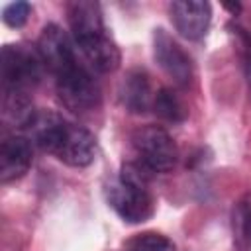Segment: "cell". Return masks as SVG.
<instances>
[{
  "label": "cell",
  "mask_w": 251,
  "mask_h": 251,
  "mask_svg": "<svg viewBox=\"0 0 251 251\" xmlns=\"http://www.w3.org/2000/svg\"><path fill=\"white\" fill-rule=\"evenodd\" d=\"M43 61L39 57L37 47H29L24 43L4 45L0 57L2 84L6 90H24L35 86L43 75Z\"/></svg>",
  "instance_id": "6da1fadb"
},
{
  "label": "cell",
  "mask_w": 251,
  "mask_h": 251,
  "mask_svg": "<svg viewBox=\"0 0 251 251\" xmlns=\"http://www.w3.org/2000/svg\"><path fill=\"white\" fill-rule=\"evenodd\" d=\"M131 145L141 165L151 173H169L176 165V145L167 129L159 126H145L133 131Z\"/></svg>",
  "instance_id": "7a4b0ae2"
},
{
  "label": "cell",
  "mask_w": 251,
  "mask_h": 251,
  "mask_svg": "<svg viewBox=\"0 0 251 251\" xmlns=\"http://www.w3.org/2000/svg\"><path fill=\"white\" fill-rule=\"evenodd\" d=\"M57 94L61 104L75 114L94 110L100 104V88L96 80L78 63L57 76Z\"/></svg>",
  "instance_id": "3957f363"
},
{
  "label": "cell",
  "mask_w": 251,
  "mask_h": 251,
  "mask_svg": "<svg viewBox=\"0 0 251 251\" xmlns=\"http://www.w3.org/2000/svg\"><path fill=\"white\" fill-rule=\"evenodd\" d=\"M110 206L127 224H141L153 216V198L147 188L124 180H114L106 190Z\"/></svg>",
  "instance_id": "277c9868"
},
{
  "label": "cell",
  "mask_w": 251,
  "mask_h": 251,
  "mask_svg": "<svg viewBox=\"0 0 251 251\" xmlns=\"http://www.w3.org/2000/svg\"><path fill=\"white\" fill-rule=\"evenodd\" d=\"M153 49L159 67L173 78V82L178 86H188L194 76V67L188 53L165 29H155Z\"/></svg>",
  "instance_id": "5b68a950"
},
{
  "label": "cell",
  "mask_w": 251,
  "mask_h": 251,
  "mask_svg": "<svg viewBox=\"0 0 251 251\" xmlns=\"http://www.w3.org/2000/svg\"><path fill=\"white\" fill-rule=\"evenodd\" d=\"M37 51H39L43 65L51 73H55V76H59L61 73L76 65L71 39L57 24H47L41 29L39 39H37Z\"/></svg>",
  "instance_id": "8992f818"
},
{
  "label": "cell",
  "mask_w": 251,
  "mask_h": 251,
  "mask_svg": "<svg viewBox=\"0 0 251 251\" xmlns=\"http://www.w3.org/2000/svg\"><path fill=\"white\" fill-rule=\"evenodd\" d=\"M53 155L71 167H86L94 161L96 139L88 129L67 122L55 143Z\"/></svg>",
  "instance_id": "52a82bcc"
},
{
  "label": "cell",
  "mask_w": 251,
  "mask_h": 251,
  "mask_svg": "<svg viewBox=\"0 0 251 251\" xmlns=\"http://www.w3.org/2000/svg\"><path fill=\"white\" fill-rule=\"evenodd\" d=\"M171 22L175 29L186 37V39H200L212 20V8L208 2H198V0H178L169 6Z\"/></svg>",
  "instance_id": "ba28073f"
},
{
  "label": "cell",
  "mask_w": 251,
  "mask_h": 251,
  "mask_svg": "<svg viewBox=\"0 0 251 251\" xmlns=\"http://www.w3.org/2000/svg\"><path fill=\"white\" fill-rule=\"evenodd\" d=\"M67 18L76 45H82L104 33L100 4L90 0H76L67 6Z\"/></svg>",
  "instance_id": "9c48e42d"
},
{
  "label": "cell",
  "mask_w": 251,
  "mask_h": 251,
  "mask_svg": "<svg viewBox=\"0 0 251 251\" xmlns=\"http://www.w3.org/2000/svg\"><path fill=\"white\" fill-rule=\"evenodd\" d=\"M33 161L31 143L24 135H10L0 145V180L12 182L27 173Z\"/></svg>",
  "instance_id": "30bf717a"
},
{
  "label": "cell",
  "mask_w": 251,
  "mask_h": 251,
  "mask_svg": "<svg viewBox=\"0 0 251 251\" xmlns=\"http://www.w3.org/2000/svg\"><path fill=\"white\" fill-rule=\"evenodd\" d=\"M153 100H155V94L151 92L149 76L139 69L131 71L122 84L124 106L133 114H141V112L153 108Z\"/></svg>",
  "instance_id": "8fae6325"
},
{
  "label": "cell",
  "mask_w": 251,
  "mask_h": 251,
  "mask_svg": "<svg viewBox=\"0 0 251 251\" xmlns=\"http://www.w3.org/2000/svg\"><path fill=\"white\" fill-rule=\"evenodd\" d=\"M78 47L82 49L90 67L98 73H112L120 67V61H122L120 49L106 33H102V35H98V37H94V39H90Z\"/></svg>",
  "instance_id": "7c38bea8"
},
{
  "label": "cell",
  "mask_w": 251,
  "mask_h": 251,
  "mask_svg": "<svg viewBox=\"0 0 251 251\" xmlns=\"http://www.w3.org/2000/svg\"><path fill=\"white\" fill-rule=\"evenodd\" d=\"M2 116L16 127H27L35 116L33 104L24 90H6L2 96Z\"/></svg>",
  "instance_id": "4fadbf2b"
},
{
  "label": "cell",
  "mask_w": 251,
  "mask_h": 251,
  "mask_svg": "<svg viewBox=\"0 0 251 251\" xmlns=\"http://www.w3.org/2000/svg\"><path fill=\"white\" fill-rule=\"evenodd\" d=\"M231 231L237 251H251V202H237L231 212Z\"/></svg>",
  "instance_id": "5bb4252c"
},
{
  "label": "cell",
  "mask_w": 251,
  "mask_h": 251,
  "mask_svg": "<svg viewBox=\"0 0 251 251\" xmlns=\"http://www.w3.org/2000/svg\"><path fill=\"white\" fill-rule=\"evenodd\" d=\"M153 110H155V114L159 118H163L167 122H175V124L176 122H182L186 118V108H184L182 100L171 88H161L155 94Z\"/></svg>",
  "instance_id": "9a60e30c"
},
{
  "label": "cell",
  "mask_w": 251,
  "mask_h": 251,
  "mask_svg": "<svg viewBox=\"0 0 251 251\" xmlns=\"http://www.w3.org/2000/svg\"><path fill=\"white\" fill-rule=\"evenodd\" d=\"M126 251H176L175 243L155 231H145L126 243Z\"/></svg>",
  "instance_id": "2e32d148"
},
{
  "label": "cell",
  "mask_w": 251,
  "mask_h": 251,
  "mask_svg": "<svg viewBox=\"0 0 251 251\" xmlns=\"http://www.w3.org/2000/svg\"><path fill=\"white\" fill-rule=\"evenodd\" d=\"M29 12H31V6L27 2H12L4 8L2 12V20L6 25L10 27H22L27 18H29Z\"/></svg>",
  "instance_id": "e0dca14e"
},
{
  "label": "cell",
  "mask_w": 251,
  "mask_h": 251,
  "mask_svg": "<svg viewBox=\"0 0 251 251\" xmlns=\"http://www.w3.org/2000/svg\"><path fill=\"white\" fill-rule=\"evenodd\" d=\"M231 33L235 35V41L239 45L237 49H239V55H241V61H243V69H245V75L251 82V37L241 27H233Z\"/></svg>",
  "instance_id": "ac0fdd59"
},
{
  "label": "cell",
  "mask_w": 251,
  "mask_h": 251,
  "mask_svg": "<svg viewBox=\"0 0 251 251\" xmlns=\"http://www.w3.org/2000/svg\"><path fill=\"white\" fill-rule=\"evenodd\" d=\"M226 8L231 10V12H237L239 10V4H226Z\"/></svg>",
  "instance_id": "d6986e66"
}]
</instances>
